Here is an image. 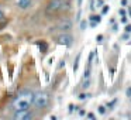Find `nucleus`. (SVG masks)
I'll use <instances>...</instances> for the list:
<instances>
[{
  "mask_svg": "<svg viewBox=\"0 0 131 120\" xmlns=\"http://www.w3.org/2000/svg\"><path fill=\"white\" fill-rule=\"evenodd\" d=\"M32 99H34V92H31L30 89H25L23 92H20V95L16 98L14 100V108L16 110L20 109H30V106L32 105Z\"/></svg>",
  "mask_w": 131,
  "mask_h": 120,
  "instance_id": "f257e3e1",
  "label": "nucleus"
},
{
  "mask_svg": "<svg viewBox=\"0 0 131 120\" xmlns=\"http://www.w3.org/2000/svg\"><path fill=\"white\" fill-rule=\"evenodd\" d=\"M49 95L44 91H40V92H35L34 93V99H32V105L37 108V109H44L49 105Z\"/></svg>",
  "mask_w": 131,
  "mask_h": 120,
  "instance_id": "f03ea898",
  "label": "nucleus"
},
{
  "mask_svg": "<svg viewBox=\"0 0 131 120\" xmlns=\"http://www.w3.org/2000/svg\"><path fill=\"white\" fill-rule=\"evenodd\" d=\"M64 1H65V0H49V3L47 4V8H45L47 14H54V13L61 11Z\"/></svg>",
  "mask_w": 131,
  "mask_h": 120,
  "instance_id": "7ed1b4c3",
  "label": "nucleus"
},
{
  "mask_svg": "<svg viewBox=\"0 0 131 120\" xmlns=\"http://www.w3.org/2000/svg\"><path fill=\"white\" fill-rule=\"evenodd\" d=\"M13 117L17 120H30V119H32V113L28 109H20V110L14 112Z\"/></svg>",
  "mask_w": 131,
  "mask_h": 120,
  "instance_id": "20e7f679",
  "label": "nucleus"
},
{
  "mask_svg": "<svg viewBox=\"0 0 131 120\" xmlns=\"http://www.w3.org/2000/svg\"><path fill=\"white\" fill-rule=\"evenodd\" d=\"M56 42L61 44V45H66V47H71L72 42H73V37L68 33H62L61 35H58L56 38Z\"/></svg>",
  "mask_w": 131,
  "mask_h": 120,
  "instance_id": "39448f33",
  "label": "nucleus"
},
{
  "mask_svg": "<svg viewBox=\"0 0 131 120\" xmlns=\"http://www.w3.org/2000/svg\"><path fill=\"white\" fill-rule=\"evenodd\" d=\"M58 30H61L62 33H68L69 30H72V21L69 18H62L59 23H58Z\"/></svg>",
  "mask_w": 131,
  "mask_h": 120,
  "instance_id": "423d86ee",
  "label": "nucleus"
},
{
  "mask_svg": "<svg viewBox=\"0 0 131 120\" xmlns=\"http://www.w3.org/2000/svg\"><path fill=\"white\" fill-rule=\"evenodd\" d=\"M31 3H32V0H17V7L21 10H25L31 6Z\"/></svg>",
  "mask_w": 131,
  "mask_h": 120,
  "instance_id": "0eeeda50",
  "label": "nucleus"
},
{
  "mask_svg": "<svg viewBox=\"0 0 131 120\" xmlns=\"http://www.w3.org/2000/svg\"><path fill=\"white\" fill-rule=\"evenodd\" d=\"M79 58H80V55H78V57H76V61H75V65H73V71H78V64H79Z\"/></svg>",
  "mask_w": 131,
  "mask_h": 120,
  "instance_id": "6e6552de",
  "label": "nucleus"
},
{
  "mask_svg": "<svg viewBox=\"0 0 131 120\" xmlns=\"http://www.w3.org/2000/svg\"><path fill=\"white\" fill-rule=\"evenodd\" d=\"M92 20H93V23H100V16H93Z\"/></svg>",
  "mask_w": 131,
  "mask_h": 120,
  "instance_id": "1a4fd4ad",
  "label": "nucleus"
},
{
  "mask_svg": "<svg viewBox=\"0 0 131 120\" xmlns=\"http://www.w3.org/2000/svg\"><path fill=\"white\" fill-rule=\"evenodd\" d=\"M40 47H41V50H42V52H45V51L48 50V45H45V44H42V42H40Z\"/></svg>",
  "mask_w": 131,
  "mask_h": 120,
  "instance_id": "9d476101",
  "label": "nucleus"
},
{
  "mask_svg": "<svg viewBox=\"0 0 131 120\" xmlns=\"http://www.w3.org/2000/svg\"><path fill=\"white\" fill-rule=\"evenodd\" d=\"M99 113H100V115H104V113H106V109H104V106H100V108H99Z\"/></svg>",
  "mask_w": 131,
  "mask_h": 120,
  "instance_id": "9b49d317",
  "label": "nucleus"
},
{
  "mask_svg": "<svg viewBox=\"0 0 131 120\" xmlns=\"http://www.w3.org/2000/svg\"><path fill=\"white\" fill-rule=\"evenodd\" d=\"M89 83H90V82H89V79H86V81L83 82V88H85V89H86V88H89Z\"/></svg>",
  "mask_w": 131,
  "mask_h": 120,
  "instance_id": "f8f14e48",
  "label": "nucleus"
},
{
  "mask_svg": "<svg viewBox=\"0 0 131 120\" xmlns=\"http://www.w3.org/2000/svg\"><path fill=\"white\" fill-rule=\"evenodd\" d=\"M1 20H4V11L0 8V21H1Z\"/></svg>",
  "mask_w": 131,
  "mask_h": 120,
  "instance_id": "ddd939ff",
  "label": "nucleus"
},
{
  "mask_svg": "<svg viewBox=\"0 0 131 120\" xmlns=\"http://www.w3.org/2000/svg\"><path fill=\"white\" fill-rule=\"evenodd\" d=\"M80 28H82V30L86 28V21H82V23H80Z\"/></svg>",
  "mask_w": 131,
  "mask_h": 120,
  "instance_id": "4468645a",
  "label": "nucleus"
},
{
  "mask_svg": "<svg viewBox=\"0 0 131 120\" xmlns=\"http://www.w3.org/2000/svg\"><path fill=\"white\" fill-rule=\"evenodd\" d=\"M86 98H87L86 95H79V99H80V100H83V99H86Z\"/></svg>",
  "mask_w": 131,
  "mask_h": 120,
  "instance_id": "2eb2a0df",
  "label": "nucleus"
},
{
  "mask_svg": "<svg viewBox=\"0 0 131 120\" xmlns=\"http://www.w3.org/2000/svg\"><path fill=\"white\" fill-rule=\"evenodd\" d=\"M87 117H89V119H95V115H93V113H87Z\"/></svg>",
  "mask_w": 131,
  "mask_h": 120,
  "instance_id": "dca6fc26",
  "label": "nucleus"
},
{
  "mask_svg": "<svg viewBox=\"0 0 131 120\" xmlns=\"http://www.w3.org/2000/svg\"><path fill=\"white\" fill-rule=\"evenodd\" d=\"M126 31H127V33H131V25H127V27H126Z\"/></svg>",
  "mask_w": 131,
  "mask_h": 120,
  "instance_id": "f3484780",
  "label": "nucleus"
},
{
  "mask_svg": "<svg viewBox=\"0 0 131 120\" xmlns=\"http://www.w3.org/2000/svg\"><path fill=\"white\" fill-rule=\"evenodd\" d=\"M107 10H109V7H107V6H104V7H103V13H107Z\"/></svg>",
  "mask_w": 131,
  "mask_h": 120,
  "instance_id": "a211bd4d",
  "label": "nucleus"
},
{
  "mask_svg": "<svg viewBox=\"0 0 131 120\" xmlns=\"http://www.w3.org/2000/svg\"><path fill=\"white\" fill-rule=\"evenodd\" d=\"M127 95H128V96H131V88L128 89V91H127Z\"/></svg>",
  "mask_w": 131,
  "mask_h": 120,
  "instance_id": "6ab92c4d",
  "label": "nucleus"
}]
</instances>
